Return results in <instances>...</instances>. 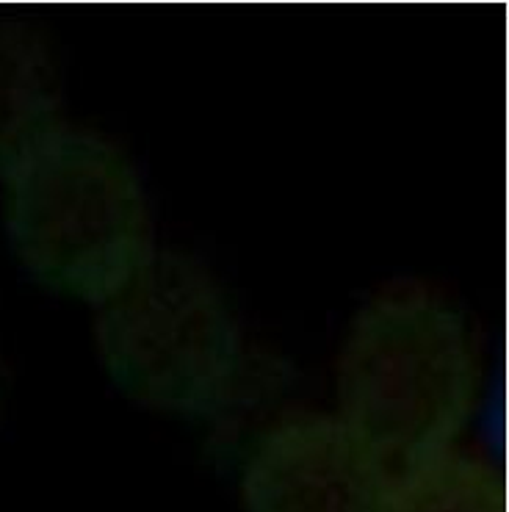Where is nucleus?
<instances>
[{
	"label": "nucleus",
	"mask_w": 509,
	"mask_h": 512,
	"mask_svg": "<svg viewBox=\"0 0 509 512\" xmlns=\"http://www.w3.org/2000/svg\"><path fill=\"white\" fill-rule=\"evenodd\" d=\"M485 382L474 319L427 280H393L357 310L335 363L338 413L382 457L457 446Z\"/></svg>",
	"instance_id": "f257e3e1"
},
{
	"label": "nucleus",
	"mask_w": 509,
	"mask_h": 512,
	"mask_svg": "<svg viewBox=\"0 0 509 512\" xmlns=\"http://www.w3.org/2000/svg\"><path fill=\"white\" fill-rule=\"evenodd\" d=\"M3 183L14 255L61 294L95 305L158 250L142 175L106 133L67 122Z\"/></svg>",
	"instance_id": "f03ea898"
},
{
	"label": "nucleus",
	"mask_w": 509,
	"mask_h": 512,
	"mask_svg": "<svg viewBox=\"0 0 509 512\" xmlns=\"http://www.w3.org/2000/svg\"><path fill=\"white\" fill-rule=\"evenodd\" d=\"M97 358L125 396L161 413H214L236 391L244 335L214 272L155 250L92 305Z\"/></svg>",
	"instance_id": "7ed1b4c3"
},
{
	"label": "nucleus",
	"mask_w": 509,
	"mask_h": 512,
	"mask_svg": "<svg viewBox=\"0 0 509 512\" xmlns=\"http://www.w3.org/2000/svg\"><path fill=\"white\" fill-rule=\"evenodd\" d=\"M385 460L346 421L308 410L280 418L252 457V512H385Z\"/></svg>",
	"instance_id": "20e7f679"
},
{
	"label": "nucleus",
	"mask_w": 509,
	"mask_h": 512,
	"mask_svg": "<svg viewBox=\"0 0 509 512\" xmlns=\"http://www.w3.org/2000/svg\"><path fill=\"white\" fill-rule=\"evenodd\" d=\"M67 125L59 56L36 25L0 17V178Z\"/></svg>",
	"instance_id": "39448f33"
},
{
	"label": "nucleus",
	"mask_w": 509,
	"mask_h": 512,
	"mask_svg": "<svg viewBox=\"0 0 509 512\" xmlns=\"http://www.w3.org/2000/svg\"><path fill=\"white\" fill-rule=\"evenodd\" d=\"M385 512H507V496L485 457L449 446L410 463L402 485L388 490Z\"/></svg>",
	"instance_id": "423d86ee"
}]
</instances>
